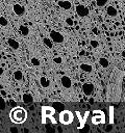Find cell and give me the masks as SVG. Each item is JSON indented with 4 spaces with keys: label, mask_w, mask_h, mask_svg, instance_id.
Returning <instances> with one entry per match:
<instances>
[{
    "label": "cell",
    "mask_w": 125,
    "mask_h": 133,
    "mask_svg": "<svg viewBox=\"0 0 125 133\" xmlns=\"http://www.w3.org/2000/svg\"><path fill=\"white\" fill-rule=\"evenodd\" d=\"M27 117V112L22 107H15L10 111V118L14 123L20 124L23 123Z\"/></svg>",
    "instance_id": "cell-1"
},
{
    "label": "cell",
    "mask_w": 125,
    "mask_h": 133,
    "mask_svg": "<svg viewBox=\"0 0 125 133\" xmlns=\"http://www.w3.org/2000/svg\"><path fill=\"white\" fill-rule=\"evenodd\" d=\"M50 37L54 43H57V44H60V43L64 42V35L60 32L55 31V30L50 31Z\"/></svg>",
    "instance_id": "cell-2"
},
{
    "label": "cell",
    "mask_w": 125,
    "mask_h": 133,
    "mask_svg": "<svg viewBox=\"0 0 125 133\" xmlns=\"http://www.w3.org/2000/svg\"><path fill=\"white\" fill-rule=\"evenodd\" d=\"M94 84L93 83H84L82 85V91L85 96H92L93 92H94Z\"/></svg>",
    "instance_id": "cell-3"
},
{
    "label": "cell",
    "mask_w": 125,
    "mask_h": 133,
    "mask_svg": "<svg viewBox=\"0 0 125 133\" xmlns=\"http://www.w3.org/2000/svg\"><path fill=\"white\" fill-rule=\"evenodd\" d=\"M76 12L79 17H86L89 15V8L85 7L84 5L79 4V5L76 6Z\"/></svg>",
    "instance_id": "cell-4"
},
{
    "label": "cell",
    "mask_w": 125,
    "mask_h": 133,
    "mask_svg": "<svg viewBox=\"0 0 125 133\" xmlns=\"http://www.w3.org/2000/svg\"><path fill=\"white\" fill-rule=\"evenodd\" d=\"M60 121L63 124H69L72 121V113L70 111H64L60 114Z\"/></svg>",
    "instance_id": "cell-5"
},
{
    "label": "cell",
    "mask_w": 125,
    "mask_h": 133,
    "mask_svg": "<svg viewBox=\"0 0 125 133\" xmlns=\"http://www.w3.org/2000/svg\"><path fill=\"white\" fill-rule=\"evenodd\" d=\"M60 83L65 88H70L72 85V81H71L70 77H68V76H63L60 78Z\"/></svg>",
    "instance_id": "cell-6"
},
{
    "label": "cell",
    "mask_w": 125,
    "mask_h": 133,
    "mask_svg": "<svg viewBox=\"0 0 125 133\" xmlns=\"http://www.w3.org/2000/svg\"><path fill=\"white\" fill-rule=\"evenodd\" d=\"M42 110H43V114L46 115V116L53 115V113L55 112V108L53 106L52 107H50V106H44Z\"/></svg>",
    "instance_id": "cell-7"
},
{
    "label": "cell",
    "mask_w": 125,
    "mask_h": 133,
    "mask_svg": "<svg viewBox=\"0 0 125 133\" xmlns=\"http://www.w3.org/2000/svg\"><path fill=\"white\" fill-rule=\"evenodd\" d=\"M58 6H60L64 9H70L72 6V3L69 0H60L58 1Z\"/></svg>",
    "instance_id": "cell-8"
},
{
    "label": "cell",
    "mask_w": 125,
    "mask_h": 133,
    "mask_svg": "<svg viewBox=\"0 0 125 133\" xmlns=\"http://www.w3.org/2000/svg\"><path fill=\"white\" fill-rule=\"evenodd\" d=\"M12 9H14V11H15V14H17V15H23L24 14V11H25V8L23 7V6H21L20 4H15L14 6H12Z\"/></svg>",
    "instance_id": "cell-9"
},
{
    "label": "cell",
    "mask_w": 125,
    "mask_h": 133,
    "mask_svg": "<svg viewBox=\"0 0 125 133\" xmlns=\"http://www.w3.org/2000/svg\"><path fill=\"white\" fill-rule=\"evenodd\" d=\"M7 43H8V45L12 48V49H19V47H20V44L16 41V39H14V38H8L7 39Z\"/></svg>",
    "instance_id": "cell-10"
},
{
    "label": "cell",
    "mask_w": 125,
    "mask_h": 133,
    "mask_svg": "<svg viewBox=\"0 0 125 133\" xmlns=\"http://www.w3.org/2000/svg\"><path fill=\"white\" fill-rule=\"evenodd\" d=\"M106 12H107L108 16H110V17H115V16H117V14H118L117 8H115L114 6H108V7L106 8Z\"/></svg>",
    "instance_id": "cell-11"
},
{
    "label": "cell",
    "mask_w": 125,
    "mask_h": 133,
    "mask_svg": "<svg viewBox=\"0 0 125 133\" xmlns=\"http://www.w3.org/2000/svg\"><path fill=\"white\" fill-rule=\"evenodd\" d=\"M22 100H23V102L24 103H26V104H29V103H31L32 102V96L31 95H29V94H24L23 95V97H22Z\"/></svg>",
    "instance_id": "cell-12"
},
{
    "label": "cell",
    "mask_w": 125,
    "mask_h": 133,
    "mask_svg": "<svg viewBox=\"0 0 125 133\" xmlns=\"http://www.w3.org/2000/svg\"><path fill=\"white\" fill-rule=\"evenodd\" d=\"M40 83H41V85L43 87H48L50 85V81L46 77H41L40 78Z\"/></svg>",
    "instance_id": "cell-13"
},
{
    "label": "cell",
    "mask_w": 125,
    "mask_h": 133,
    "mask_svg": "<svg viewBox=\"0 0 125 133\" xmlns=\"http://www.w3.org/2000/svg\"><path fill=\"white\" fill-rule=\"evenodd\" d=\"M19 30H20V32H21L23 35H28V33H29V28H28L26 25H21V26L19 27Z\"/></svg>",
    "instance_id": "cell-14"
},
{
    "label": "cell",
    "mask_w": 125,
    "mask_h": 133,
    "mask_svg": "<svg viewBox=\"0 0 125 133\" xmlns=\"http://www.w3.org/2000/svg\"><path fill=\"white\" fill-rule=\"evenodd\" d=\"M80 69H81L82 71H84V72H88V73L92 72V70H93L92 65H90V64H88V63H81V64H80Z\"/></svg>",
    "instance_id": "cell-15"
},
{
    "label": "cell",
    "mask_w": 125,
    "mask_h": 133,
    "mask_svg": "<svg viewBox=\"0 0 125 133\" xmlns=\"http://www.w3.org/2000/svg\"><path fill=\"white\" fill-rule=\"evenodd\" d=\"M14 79H15V80H18V81L22 80V79H23V74H22V72H21V71H15V72H14Z\"/></svg>",
    "instance_id": "cell-16"
},
{
    "label": "cell",
    "mask_w": 125,
    "mask_h": 133,
    "mask_svg": "<svg viewBox=\"0 0 125 133\" xmlns=\"http://www.w3.org/2000/svg\"><path fill=\"white\" fill-rule=\"evenodd\" d=\"M99 63H100V65L101 66H103V68H107L108 66V60L106 59V58H104V57H101V58H99Z\"/></svg>",
    "instance_id": "cell-17"
},
{
    "label": "cell",
    "mask_w": 125,
    "mask_h": 133,
    "mask_svg": "<svg viewBox=\"0 0 125 133\" xmlns=\"http://www.w3.org/2000/svg\"><path fill=\"white\" fill-rule=\"evenodd\" d=\"M43 41H44V44H45L48 48H52V46H53V44H52L53 41H52V39H50V38H48V37H45Z\"/></svg>",
    "instance_id": "cell-18"
},
{
    "label": "cell",
    "mask_w": 125,
    "mask_h": 133,
    "mask_svg": "<svg viewBox=\"0 0 125 133\" xmlns=\"http://www.w3.org/2000/svg\"><path fill=\"white\" fill-rule=\"evenodd\" d=\"M95 1H96L97 6H99V7H102V6L106 5V3H107V0H95Z\"/></svg>",
    "instance_id": "cell-19"
},
{
    "label": "cell",
    "mask_w": 125,
    "mask_h": 133,
    "mask_svg": "<svg viewBox=\"0 0 125 133\" xmlns=\"http://www.w3.org/2000/svg\"><path fill=\"white\" fill-rule=\"evenodd\" d=\"M7 24H8V21H7L4 17H0V25L4 27V26H6Z\"/></svg>",
    "instance_id": "cell-20"
},
{
    "label": "cell",
    "mask_w": 125,
    "mask_h": 133,
    "mask_svg": "<svg viewBox=\"0 0 125 133\" xmlns=\"http://www.w3.org/2000/svg\"><path fill=\"white\" fill-rule=\"evenodd\" d=\"M30 61H31V63L33 64V66H39V65H40V63H41V62H40V60H39L38 58H34V57H33V58H31V60H30Z\"/></svg>",
    "instance_id": "cell-21"
},
{
    "label": "cell",
    "mask_w": 125,
    "mask_h": 133,
    "mask_svg": "<svg viewBox=\"0 0 125 133\" xmlns=\"http://www.w3.org/2000/svg\"><path fill=\"white\" fill-rule=\"evenodd\" d=\"M52 106H53L55 109H63V108H64V105L60 104V103H57V102H54V103L52 104Z\"/></svg>",
    "instance_id": "cell-22"
},
{
    "label": "cell",
    "mask_w": 125,
    "mask_h": 133,
    "mask_svg": "<svg viewBox=\"0 0 125 133\" xmlns=\"http://www.w3.org/2000/svg\"><path fill=\"white\" fill-rule=\"evenodd\" d=\"M91 46H92L93 48H97V47L99 46V43H98L97 41H95V39H92V41H91Z\"/></svg>",
    "instance_id": "cell-23"
},
{
    "label": "cell",
    "mask_w": 125,
    "mask_h": 133,
    "mask_svg": "<svg viewBox=\"0 0 125 133\" xmlns=\"http://www.w3.org/2000/svg\"><path fill=\"white\" fill-rule=\"evenodd\" d=\"M53 60H54V62H56V63H61V61H63L61 57H59V56H55V57L53 58Z\"/></svg>",
    "instance_id": "cell-24"
},
{
    "label": "cell",
    "mask_w": 125,
    "mask_h": 133,
    "mask_svg": "<svg viewBox=\"0 0 125 133\" xmlns=\"http://www.w3.org/2000/svg\"><path fill=\"white\" fill-rule=\"evenodd\" d=\"M66 22H67V24H68L69 26H73V24H74V22H73V20H72L71 18H68V19L66 20Z\"/></svg>",
    "instance_id": "cell-25"
},
{
    "label": "cell",
    "mask_w": 125,
    "mask_h": 133,
    "mask_svg": "<svg viewBox=\"0 0 125 133\" xmlns=\"http://www.w3.org/2000/svg\"><path fill=\"white\" fill-rule=\"evenodd\" d=\"M1 102H2V106H1V109H2V110H4V109H5V101H4L3 99H1Z\"/></svg>",
    "instance_id": "cell-26"
},
{
    "label": "cell",
    "mask_w": 125,
    "mask_h": 133,
    "mask_svg": "<svg viewBox=\"0 0 125 133\" xmlns=\"http://www.w3.org/2000/svg\"><path fill=\"white\" fill-rule=\"evenodd\" d=\"M79 55H80V56H83V55H85V51H84V50L80 51V52H79Z\"/></svg>",
    "instance_id": "cell-27"
},
{
    "label": "cell",
    "mask_w": 125,
    "mask_h": 133,
    "mask_svg": "<svg viewBox=\"0 0 125 133\" xmlns=\"http://www.w3.org/2000/svg\"><path fill=\"white\" fill-rule=\"evenodd\" d=\"M1 95H2V97H5V96H6L5 90H3V89H2V90H1Z\"/></svg>",
    "instance_id": "cell-28"
},
{
    "label": "cell",
    "mask_w": 125,
    "mask_h": 133,
    "mask_svg": "<svg viewBox=\"0 0 125 133\" xmlns=\"http://www.w3.org/2000/svg\"><path fill=\"white\" fill-rule=\"evenodd\" d=\"M93 32H94L95 34H98V29H97V28H94V29H93Z\"/></svg>",
    "instance_id": "cell-29"
},
{
    "label": "cell",
    "mask_w": 125,
    "mask_h": 133,
    "mask_svg": "<svg viewBox=\"0 0 125 133\" xmlns=\"http://www.w3.org/2000/svg\"><path fill=\"white\" fill-rule=\"evenodd\" d=\"M3 71H4V70H3V68H1V69H0V75H2V74H3Z\"/></svg>",
    "instance_id": "cell-30"
},
{
    "label": "cell",
    "mask_w": 125,
    "mask_h": 133,
    "mask_svg": "<svg viewBox=\"0 0 125 133\" xmlns=\"http://www.w3.org/2000/svg\"><path fill=\"white\" fill-rule=\"evenodd\" d=\"M122 55H123V56H125V52H123V53H122Z\"/></svg>",
    "instance_id": "cell-31"
},
{
    "label": "cell",
    "mask_w": 125,
    "mask_h": 133,
    "mask_svg": "<svg viewBox=\"0 0 125 133\" xmlns=\"http://www.w3.org/2000/svg\"><path fill=\"white\" fill-rule=\"evenodd\" d=\"M124 73H125V70H124Z\"/></svg>",
    "instance_id": "cell-32"
}]
</instances>
